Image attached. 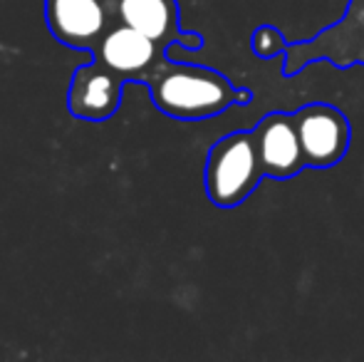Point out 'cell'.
I'll list each match as a JSON object with an SVG mask.
<instances>
[{
    "label": "cell",
    "instance_id": "obj_11",
    "mask_svg": "<svg viewBox=\"0 0 364 362\" xmlns=\"http://www.w3.org/2000/svg\"><path fill=\"white\" fill-rule=\"evenodd\" d=\"M250 102H253V92H250V90H238V95H235V105L245 107V105H250Z\"/></svg>",
    "mask_w": 364,
    "mask_h": 362
},
{
    "label": "cell",
    "instance_id": "obj_5",
    "mask_svg": "<svg viewBox=\"0 0 364 362\" xmlns=\"http://www.w3.org/2000/svg\"><path fill=\"white\" fill-rule=\"evenodd\" d=\"M45 23L63 45L95 53L119 23L117 0H45Z\"/></svg>",
    "mask_w": 364,
    "mask_h": 362
},
{
    "label": "cell",
    "instance_id": "obj_2",
    "mask_svg": "<svg viewBox=\"0 0 364 362\" xmlns=\"http://www.w3.org/2000/svg\"><path fill=\"white\" fill-rule=\"evenodd\" d=\"M253 129L230 132L211 147L206 159V196L218 208H235L263 181Z\"/></svg>",
    "mask_w": 364,
    "mask_h": 362
},
{
    "label": "cell",
    "instance_id": "obj_3",
    "mask_svg": "<svg viewBox=\"0 0 364 362\" xmlns=\"http://www.w3.org/2000/svg\"><path fill=\"white\" fill-rule=\"evenodd\" d=\"M315 60H327L332 68H364V0H350L342 20L305 43L288 45L283 75L292 78Z\"/></svg>",
    "mask_w": 364,
    "mask_h": 362
},
{
    "label": "cell",
    "instance_id": "obj_1",
    "mask_svg": "<svg viewBox=\"0 0 364 362\" xmlns=\"http://www.w3.org/2000/svg\"><path fill=\"white\" fill-rule=\"evenodd\" d=\"M144 85L156 110L181 122L216 117L233 107L238 95V87L216 70L191 63H171L166 58L156 65Z\"/></svg>",
    "mask_w": 364,
    "mask_h": 362
},
{
    "label": "cell",
    "instance_id": "obj_9",
    "mask_svg": "<svg viewBox=\"0 0 364 362\" xmlns=\"http://www.w3.org/2000/svg\"><path fill=\"white\" fill-rule=\"evenodd\" d=\"M119 23L144 33L159 48L166 50L171 43L186 40L178 30V3L176 0H117Z\"/></svg>",
    "mask_w": 364,
    "mask_h": 362
},
{
    "label": "cell",
    "instance_id": "obj_8",
    "mask_svg": "<svg viewBox=\"0 0 364 362\" xmlns=\"http://www.w3.org/2000/svg\"><path fill=\"white\" fill-rule=\"evenodd\" d=\"M124 78L112 73L102 63H90L75 70L68 92V110L77 119L105 122L119 110Z\"/></svg>",
    "mask_w": 364,
    "mask_h": 362
},
{
    "label": "cell",
    "instance_id": "obj_10",
    "mask_svg": "<svg viewBox=\"0 0 364 362\" xmlns=\"http://www.w3.org/2000/svg\"><path fill=\"white\" fill-rule=\"evenodd\" d=\"M250 48H253V53L258 55L260 60H273L288 50V40H285V35L280 33L278 28H273V25H260V28H255L253 35H250Z\"/></svg>",
    "mask_w": 364,
    "mask_h": 362
},
{
    "label": "cell",
    "instance_id": "obj_7",
    "mask_svg": "<svg viewBox=\"0 0 364 362\" xmlns=\"http://www.w3.org/2000/svg\"><path fill=\"white\" fill-rule=\"evenodd\" d=\"M92 55H95L97 63L109 68L112 73L124 78L127 82L129 80L144 82L156 70V65L166 58V50L159 48L151 38H146L139 30L129 28L124 23H117Z\"/></svg>",
    "mask_w": 364,
    "mask_h": 362
},
{
    "label": "cell",
    "instance_id": "obj_4",
    "mask_svg": "<svg viewBox=\"0 0 364 362\" xmlns=\"http://www.w3.org/2000/svg\"><path fill=\"white\" fill-rule=\"evenodd\" d=\"M307 169H330L350 151L352 127L342 110L327 102H312L292 112Z\"/></svg>",
    "mask_w": 364,
    "mask_h": 362
},
{
    "label": "cell",
    "instance_id": "obj_6",
    "mask_svg": "<svg viewBox=\"0 0 364 362\" xmlns=\"http://www.w3.org/2000/svg\"><path fill=\"white\" fill-rule=\"evenodd\" d=\"M255 149L268 179H292L307 169L297 137L295 117L288 112H270L253 129Z\"/></svg>",
    "mask_w": 364,
    "mask_h": 362
}]
</instances>
